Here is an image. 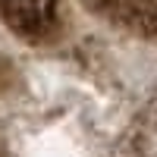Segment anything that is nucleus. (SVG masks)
Listing matches in <instances>:
<instances>
[{"mask_svg": "<svg viewBox=\"0 0 157 157\" xmlns=\"http://www.w3.org/2000/svg\"><path fill=\"white\" fill-rule=\"evenodd\" d=\"M25 157H85V151L75 141V135H69L66 129H50L29 145Z\"/></svg>", "mask_w": 157, "mask_h": 157, "instance_id": "f257e3e1", "label": "nucleus"}]
</instances>
